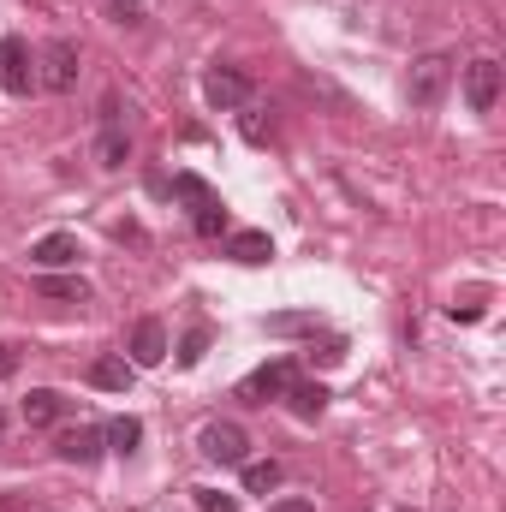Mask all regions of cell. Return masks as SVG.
Wrapping results in <instances>:
<instances>
[{
	"label": "cell",
	"mask_w": 506,
	"mask_h": 512,
	"mask_svg": "<svg viewBox=\"0 0 506 512\" xmlns=\"http://www.w3.org/2000/svg\"><path fill=\"white\" fill-rule=\"evenodd\" d=\"M465 102H471V114H495V102H501V60H471L465 66Z\"/></svg>",
	"instance_id": "obj_7"
},
{
	"label": "cell",
	"mask_w": 506,
	"mask_h": 512,
	"mask_svg": "<svg viewBox=\"0 0 506 512\" xmlns=\"http://www.w3.org/2000/svg\"><path fill=\"white\" fill-rule=\"evenodd\" d=\"M0 90L6 96H30L36 90V54L24 36H0Z\"/></svg>",
	"instance_id": "obj_5"
},
{
	"label": "cell",
	"mask_w": 506,
	"mask_h": 512,
	"mask_svg": "<svg viewBox=\"0 0 506 512\" xmlns=\"http://www.w3.org/2000/svg\"><path fill=\"white\" fill-rule=\"evenodd\" d=\"M0 429H6V417H0Z\"/></svg>",
	"instance_id": "obj_30"
},
{
	"label": "cell",
	"mask_w": 506,
	"mask_h": 512,
	"mask_svg": "<svg viewBox=\"0 0 506 512\" xmlns=\"http://www.w3.org/2000/svg\"><path fill=\"white\" fill-rule=\"evenodd\" d=\"M203 102L215 114H233V108H251V78L239 66H209L203 72Z\"/></svg>",
	"instance_id": "obj_4"
},
{
	"label": "cell",
	"mask_w": 506,
	"mask_h": 512,
	"mask_svg": "<svg viewBox=\"0 0 506 512\" xmlns=\"http://www.w3.org/2000/svg\"><path fill=\"white\" fill-rule=\"evenodd\" d=\"M161 358H167V322L143 316V322L131 328V370H155Z\"/></svg>",
	"instance_id": "obj_10"
},
{
	"label": "cell",
	"mask_w": 506,
	"mask_h": 512,
	"mask_svg": "<svg viewBox=\"0 0 506 512\" xmlns=\"http://www.w3.org/2000/svg\"><path fill=\"white\" fill-rule=\"evenodd\" d=\"M197 453H203L209 465H245V459H251V435H245V423L215 417V423L197 429Z\"/></svg>",
	"instance_id": "obj_2"
},
{
	"label": "cell",
	"mask_w": 506,
	"mask_h": 512,
	"mask_svg": "<svg viewBox=\"0 0 506 512\" xmlns=\"http://www.w3.org/2000/svg\"><path fill=\"white\" fill-rule=\"evenodd\" d=\"M191 495H197V507H203V512H239V501H233V495H221V489H191Z\"/></svg>",
	"instance_id": "obj_24"
},
{
	"label": "cell",
	"mask_w": 506,
	"mask_h": 512,
	"mask_svg": "<svg viewBox=\"0 0 506 512\" xmlns=\"http://www.w3.org/2000/svg\"><path fill=\"white\" fill-rule=\"evenodd\" d=\"M102 441H108L114 453H137V441H143V423H137V417H114V423L102 429Z\"/></svg>",
	"instance_id": "obj_17"
},
{
	"label": "cell",
	"mask_w": 506,
	"mask_h": 512,
	"mask_svg": "<svg viewBox=\"0 0 506 512\" xmlns=\"http://www.w3.org/2000/svg\"><path fill=\"white\" fill-rule=\"evenodd\" d=\"M239 131H245L251 143H268V137H274V120H262L256 108H245V120H239Z\"/></svg>",
	"instance_id": "obj_23"
},
{
	"label": "cell",
	"mask_w": 506,
	"mask_h": 512,
	"mask_svg": "<svg viewBox=\"0 0 506 512\" xmlns=\"http://www.w3.org/2000/svg\"><path fill=\"white\" fill-rule=\"evenodd\" d=\"M114 12H120V18H137V12H143V0H114Z\"/></svg>",
	"instance_id": "obj_29"
},
{
	"label": "cell",
	"mask_w": 506,
	"mask_h": 512,
	"mask_svg": "<svg viewBox=\"0 0 506 512\" xmlns=\"http://www.w3.org/2000/svg\"><path fill=\"white\" fill-rule=\"evenodd\" d=\"M12 370H18V352H12V346H0V382H6Z\"/></svg>",
	"instance_id": "obj_28"
},
{
	"label": "cell",
	"mask_w": 506,
	"mask_h": 512,
	"mask_svg": "<svg viewBox=\"0 0 506 512\" xmlns=\"http://www.w3.org/2000/svg\"><path fill=\"white\" fill-rule=\"evenodd\" d=\"M96 161H102L108 173H120V167L131 161V137H126V126H120V120L96 131Z\"/></svg>",
	"instance_id": "obj_13"
},
{
	"label": "cell",
	"mask_w": 506,
	"mask_h": 512,
	"mask_svg": "<svg viewBox=\"0 0 506 512\" xmlns=\"http://www.w3.org/2000/svg\"><path fill=\"white\" fill-rule=\"evenodd\" d=\"M173 197H179V203H191V215H197L203 203H215V191H209L197 173H173Z\"/></svg>",
	"instance_id": "obj_18"
},
{
	"label": "cell",
	"mask_w": 506,
	"mask_h": 512,
	"mask_svg": "<svg viewBox=\"0 0 506 512\" xmlns=\"http://www.w3.org/2000/svg\"><path fill=\"white\" fill-rule=\"evenodd\" d=\"M36 84H42V90H54V96H66V90L78 84V42L54 36V42L36 54Z\"/></svg>",
	"instance_id": "obj_3"
},
{
	"label": "cell",
	"mask_w": 506,
	"mask_h": 512,
	"mask_svg": "<svg viewBox=\"0 0 506 512\" xmlns=\"http://www.w3.org/2000/svg\"><path fill=\"white\" fill-rule=\"evenodd\" d=\"M268 512H316V501H304V495H286V501H274Z\"/></svg>",
	"instance_id": "obj_27"
},
{
	"label": "cell",
	"mask_w": 506,
	"mask_h": 512,
	"mask_svg": "<svg viewBox=\"0 0 506 512\" xmlns=\"http://www.w3.org/2000/svg\"><path fill=\"white\" fill-rule=\"evenodd\" d=\"M286 411H292L298 423H316V417L328 411V387L322 382H292L286 387Z\"/></svg>",
	"instance_id": "obj_12"
},
{
	"label": "cell",
	"mask_w": 506,
	"mask_h": 512,
	"mask_svg": "<svg viewBox=\"0 0 506 512\" xmlns=\"http://www.w3.org/2000/svg\"><path fill=\"white\" fill-rule=\"evenodd\" d=\"M0 512H36V495L30 489H0Z\"/></svg>",
	"instance_id": "obj_25"
},
{
	"label": "cell",
	"mask_w": 506,
	"mask_h": 512,
	"mask_svg": "<svg viewBox=\"0 0 506 512\" xmlns=\"http://www.w3.org/2000/svg\"><path fill=\"white\" fill-rule=\"evenodd\" d=\"M483 316V292H465L459 304H453V322H477Z\"/></svg>",
	"instance_id": "obj_26"
},
{
	"label": "cell",
	"mask_w": 506,
	"mask_h": 512,
	"mask_svg": "<svg viewBox=\"0 0 506 512\" xmlns=\"http://www.w3.org/2000/svg\"><path fill=\"white\" fill-rule=\"evenodd\" d=\"M36 298H54V304H90V280H84V274H36Z\"/></svg>",
	"instance_id": "obj_11"
},
{
	"label": "cell",
	"mask_w": 506,
	"mask_h": 512,
	"mask_svg": "<svg viewBox=\"0 0 506 512\" xmlns=\"http://www.w3.org/2000/svg\"><path fill=\"white\" fill-rule=\"evenodd\" d=\"M322 316L316 310H292V316H268V334H316Z\"/></svg>",
	"instance_id": "obj_20"
},
{
	"label": "cell",
	"mask_w": 506,
	"mask_h": 512,
	"mask_svg": "<svg viewBox=\"0 0 506 512\" xmlns=\"http://www.w3.org/2000/svg\"><path fill=\"white\" fill-rule=\"evenodd\" d=\"M227 256H233V262H245V268H256V262H268V256H274V239H268V233H256V227L227 233Z\"/></svg>",
	"instance_id": "obj_14"
},
{
	"label": "cell",
	"mask_w": 506,
	"mask_h": 512,
	"mask_svg": "<svg viewBox=\"0 0 506 512\" xmlns=\"http://www.w3.org/2000/svg\"><path fill=\"white\" fill-rule=\"evenodd\" d=\"M447 90H453V60H447V54L411 60V72H405V102H411V108H441Z\"/></svg>",
	"instance_id": "obj_1"
},
{
	"label": "cell",
	"mask_w": 506,
	"mask_h": 512,
	"mask_svg": "<svg viewBox=\"0 0 506 512\" xmlns=\"http://www.w3.org/2000/svg\"><path fill=\"white\" fill-rule=\"evenodd\" d=\"M60 411H66V393H54V387H30V393H24V423H30V429L54 423Z\"/></svg>",
	"instance_id": "obj_15"
},
{
	"label": "cell",
	"mask_w": 506,
	"mask_h": 512,
	"mask_svg": "<svg viewBox=\"0 0 506 512\" xmlns=\"http://www.w3.org/2000/svg\"><path fill=\"white\" fill-rule=\"evenodd\" d=\"M131 376H137V370H131L126 358H96V364H90V382L102 387V393H126Z\"/></svg>",
	"instance_id": "obj_16"
},
{
	"label": "cell",
	"mask_w": 506,
	"mask_h": 512,
	"mask_svg": "<svg viewBox=\"0 0 506 512\" xmlns=\"http://www.w3.org/2000/svg\"><path fill=\"white\" fill-rule=\"evenodd\" d=\"M292 382H298V364H292V358H274V364H262V370H251V376L239 382V399H245V405H268V399H286Z\"/></svg>",
	"instance_id": "obj_6"
},
{
	"label": "cell",
	"mask_w": 506,
	"mask_h": 512,
	"mask_svg": "<svg viewBox=\"0 0 506 512\" xmlns=\"http://www.w3.org/2000/svg\"><path fill=\"white\" fill-rule=\"evenodd\" d=\"M203 352H209V328L197 322V328H185V340H179V364H185V370H197V364H203Z\"/></svg>",
	"instance_id": "obj_22"
},
{
	"label": "cell",
	"mask_w": 506,
	"mask_h": 512,
	"mask_svg": "<svg viewBox=\"0 0 506 512\" xmlns=\"http://www.w3.org/2000/svg\"><path fill=\"white\" fill-rule=\"evenodd\" d=\"M78 256H84V245H78L72 233H42V239L30 245V262H36V274H60V268H78Z\"/></svg>",
	"instance_id": "obj_9"
},
{
	"label": "cell",
	"mask_w": 506,
	"mask_h": 512,
	"mask_svg": "<svg viewBox=\"0 0 506 512\" xmlns=\"http://www.w3.org/2000/svg\"><path fill=\"white\" fill-rule=\"evenodd\" d=\"M191 227H197L203 239H221V233H227V209H221V197H215V203H203V209L191 215Z\"/></svg>",
	"instance_id": "obj_21"
},
{
	"label": "cell",
	"mask_w": 506,
	"mask_h": 512,
	"mask_svg": "<svg viewBox=\"0 0 506 512\" xmlns=\"http://www.w3.org/2000/svg\"><path fill=\"white\" fill-rule=\"evenodd\" d=\"M54 453H60L66 465H96V459L108 453V441H102L96 423H78V429H60V435H54Z\"/></svg>",
	"instance_id": "obj_8"
},
{
	"label": "cell",
	"mask_w": 506,
	"mask_h": 512,
	"mask_svg": "<svg viewBox=\"0 0 506 512\" xmlns=\"http://www.w3.org/2000/svg\"><path fill=\"white\" fill-rule=\"evenodd\" d=\"M245 489H251V495L280 489V465H274V459H245Z\"/></svg>",
	"instance_id": "obj_19"
}]
</instances>
